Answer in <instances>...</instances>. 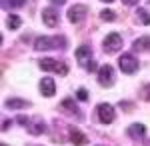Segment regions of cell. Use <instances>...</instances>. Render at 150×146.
Here are the masks:
<instances>
[{"label": "cell", "instance_id": "4316f807", "mask_svg": "<svg viewBox=\"0 0 150 146\" xmlns=\"http://www.w3.org/2000/svg\"><path fill=\"white\" fill-rule=\"evenodd\" d=\"M146 146H150V142H148V144H146Z\"/></svg>", "mask_w": 150, "mask_h": 146}, {"label": "cell", "instance_id": "7c38bea8", "mask_svg": "<svg viewBox=\"0 0 150 146\" xmlns=\"http://www.w3.org/2000/svg\"><path fill=\"white\" fill-rule=\"evenodd\" d=\"M128 134L132 136V138H144L146 136V126L144 124H132L128 128Z\"/></svg>", "mask_w": 150, "mask_h": 146}, {"label": "cell", "instance_id": "6da1fadb", "mask_svg": "<svg viewBox=\"0 0 150 146\" xmlns=\"http://www.w3.org/2000/svg\"><path fill=\"white\" fill-rule=\"evenodd\" d=\"M68 44V40L64 36H54V38H48V36H38L34 40V50H50V48H64Z\"/></svg>", "mask_w": 150, "mask_h": 146}, {"label": "cell", "instance_id": "603a6c76", "mask_svg": "<svg viewBox=\"0 0 150 146\" xmlns=\"http://www.w3.org/2000/svg\"><path fill=\"white\" fill-rule=\"evenodd\" d=\"M122 2H124V4H126V6H134V4H136V2H138V0H122Z\"/></svg>", "mask_w": 150, "mask_h": 146}, {"label": "cell", "instance_id": "e0dca14e", "mask_svg": "<svg viewBox=\"0 0 150 146\" xmlns=\"http://www.w3.org/2000/svg\"><path fill=\"white\" fill-rule=\"evenodd\" d=\"M30 132H32V134H36V136H38V134H42V132H44V124H42V122H40V120H38V122H32V124H30Z\"/></svg>", "mask_w": 150, "mask_h": 146}, {"label": "cell", "instance_id": "ac0fdd59", "mask_svg": "<svg viewBox=\"0 0 150 146\" xmlns=\"http://www.w3.org/2000/svg\"><path fill=\"white\" fill-rule=\"evenodd\" d=\"M62 108H66V110H70L72 114H78V110H76V106H74V102L70 100V98H66V100H62Z\"/></svg>", "mask_w": 150, "mask_h": 146}, {"label": "cell", "instance_id": "4fadbf2b", "mask_svg": "<svg viewBox=\"0 0 150 146\" xmlns=\"http://www.w3.org/2000/svg\"><path fill=\"white\" fill-rule=\"evenodd\" d=\"M134 50H140V52H150V36H142L134 42Z\"/></svg>", "mask_w": 150, "mask_h": 146}, {"label": "cell", "instance_id": "9c48e42d", "mask_svg": "<svg viewBox=\"0 0 150 146\" xmlns=\"http://www.w3.org/2000/svg\"><path fill=\"white\" fill-rule=\"evenodd\" d=\"M42 20H44V24L46 26H58V12L56 8H52V6H48V8H44L42 10Z\"/></svg>", "mask_w": 150, "mask_h": 146}, {"label": "cell", "instance_id": "d4e9b609", "mask_svg": "<svg viewBox=\"0 0 150 146\" xmlns=\"http://www.w3.org/2000/svg\"><path fill=\"white\" fill-rule=\"evenodd\" d=\"M50 2H54V4H66V0H50Z\"/></svg>", "mask_w": 150, "mask_h": 146}, {"label": "cell", "instance_id": "cb8c5ba5", "mask_svg": "<svg viewBox=\"0 0 150 146\" xmlns=\"http://www.w3.org/2000/svg\"><path fill=\"white\" fill-rule=\"evenodd\" d=\"M122 108H124V110H132V104H128V102H122Z\"/></svg>", "mask_w": 150, "mask_h": 146}, {"label": "cell", "instance_id": "3957f363", "mask_svg": "<svg viewBox=\"0 0 150 146\" xmlns=\"http://www.w3.org/2000/svg\"><path fill=\"white\" fill-rule=\"evenodd\" d=\"M38 66L42 68V70H46V72H56V74H68V66L64 64V62H58L54 58H42L40 62H38Z\"/></svg>", "mask_w": 150, "mask_h": 146}, {"label": "cell", "instance_id": "52a82bcc", "mask_svg": "<svg viewBox=\"0 0 150 146\" xmlns=\"http://www.w3.org/2000/svg\"><path fill=\"white\" fill-rule=\"evenodd\" d=\"M102 48L106 50V52H116V50H120V48H122V38H120V34L110 32L106 38H104Z\"/></svg>", "mask_w": 150, "mask_h": 146}, {"label": "cell", "instance_id": "ffe728a7", "mask_svg": "<svg viewBox=\"0 0 150 146\" xmlns=\"http://www.w3.org/2000/svg\"><path fill=\"white\" fill-rule=\"evenodd\" d=\"M100 18H102V20H106V22H112V20L116 18V14L112 10H102V12H100Z\"/></svg>", "mask_w": 150, "mask_h": 146}, {"label": "cell", "instance_id": "5bb4252c", "mask_svg": "<svg viewBox=\"0 0 150 146\" xmlns=\"http://www.w3.org/2000/svg\"><path fill=\"white\" fill-rule=\"evenodd\" d=\"M28 106H30V102L26 100H16V98L6 100V108H28Z\"/></svg>", "mask_w": 150, "mask_h": 146}, {"label": "cell", "instance_id": "ba28073f", "mask_svg": "<svg viewBox=\"0 0 150 146\" xmlns=\"http://www.w3.org/2000/svg\"><path fill=\"white\" fill-rule=\"evenodd\" d=\"M86 12H88V8L86 6H82V4H76V6H72L68 10V20L72 24H76V22H80L82 18L86 16Z\"/></svg>", "mask_w": 150, "mask_h": 146}, {"label": "cell", "instance_id": "8fae6325", "mask_svg": "<svg viewBox=\"0 0 150 146\" xmlns=\"http://www.w3.org/2000/svg\"><path fill=\"white\" fill-rule=\"evenodd\" d=\"M70 140H72V144H74V146H82V144H86V142H88L86 134L80 132L78 128H70Z\"/></svg>", "mask_w": 150, "mask_h": 146}, {"label": "cell", "instance_id": "44dd1931", "mask_svg": "<svg viewBox=\"0 0 150 146\" xmlns=\"http://www.w3.org/2000/svg\"><path fill=\"white\" fill-rule=\"evenodd\" d=\"M76 98L80 102H86L88 100V90L86 88H78V92H76Z\"/></svg>", "mask_w": 150, "mask_h": 146}, {"label": "cell", "instance_id": "7402d4cb", "mask_svg": "<svg viewBox=\"0 0 150 146\" xmlns=\"http://www.w3.org/2000/svg\"><path fill=\"white\" fill-rule=\"evenodd\" d=\"M142 94H144V98H146V100H150V84L144 88V92H142Z\"/></svg>", "mask_w": 150, "mask_h": 146}, {"label": "cell", "instance_id": "8992f818", "mask_svg": "<svg viewBox=\"0 0 150 146\" xmlns=\"http://www.w3.org/2000/svg\"><path fill=\"white\" fill-rule=\"evenodd\" d=\"M96 116H98V120L102 124H110L114 120V108L110 106V104H98L96 106Z\"/></svg>", "mask_w": 150, "mask_h": 146}, {"label": "cell", "instance_id": "277c9868", "mask_svg": "<svg viewBox=\"0 0 150 146\" xmlns=\"http://www.w3.org/2000/svg\"><path fill=\"white\" fill-rule=\"evenodd\" d=\"M118 66L124 74H134L138 70V60H136L134 54H122L120 60H118Z\"/></svg>", "mask_w": 150, "mask_h": 146}, {"label": "cell", "instance_id": "d6986e66", "mask_svg": "<svg viewBox=\"0 0 150 146\" xmlns=\"http://www.w3.org/2000/svg\"><path fill=\"white\" fill-rule=\"evenodd\" d=\"M138 18L142 24H150V12H146L144 8H140L138 10Z\"/></svg>", "mask_w": 150, "mask_h": 146}, {"label": "cell", "instance_id": "5b68a950", "mask_svg": "<svg viewBox=\"0 0 150 146\" xmlns=\"http://www.w3.org/2000/svg\"><path fill=\"white\" fill-rule=\"evenodd\" d=\"M98 82L102 84V86H112L116 82V74H114V68L110 66V64H104L100 70H98Z\"/></svg>", "mask_w": 150, "mask_h": 146}, {"label": "cell", "instance_id": "9a60e30c", "mask_svg": "<svg viewBox=\"0 0 150 146\" xmlns=\"http://www.w3.org/2000/svg\"><path fill=\"white\" fill-rule=\"evenodd\" d=\"M24 2H26V0H2V6L8 8V10H12V8H20V6H24Z\"/></svg>", "mask_w": 150, "mask_h": 146}, {"label": "cell", "instance_id": "2e32d148", "mask_svg": "<svg viewBox=\"0 0 150 146\" xmlns=\"http://www.w3.org/2000/svg\"><path fill=\"white\" fill-rule=\"evenodd\" d=\"M20 24H22V20H20L16 14H10V16H8V20H6V26H8L10 30H16Z\"/></svg>", "mask_w": 150, "mask_h": 146}, {"label": "cell", "instance_id": "7a4b0ae2", "mask_svg": "<svg viewBox=\"0 0 150 146\" xmlns=\"http://www.w3.org/2000/svg\"><path fill=\"white\" fill-rule=\"evenodd\" d=\"M76 60H78L80 66H84L86 70H90V72L96 70V64L92 62V50H90V46H78V48H76Z\"/></svg>", "mask_w": 150, "mask_h": 146}, {"label": "cell", "instance_id": "484cf974", "mask_svg": "<svg viewBox=\"0 0 150 146\" xmlns=\"http://www.w3.org/2000/svg\"><path fill=\"white\" fill-rule=\"evenodd\" d=\"M102 2H114V0H102Z\"/></svg>", "mask_w": 150, "mask_h": 146}, {"label": "cell", "instance_id": "30bf717a", "mask_svg": "<svg viewBox=\"0 0 150 146\" xmlns=\"http://www.w3.org/2000/svg\"><path fill=\"white\" fill-rule=\"evenodd\" d=\"M40 92H42V96H54V92H56L54 80L52 78H42L40 80Z\"/></svg>", "mask_w": 150, "mask_h": 146}]
</instances>
